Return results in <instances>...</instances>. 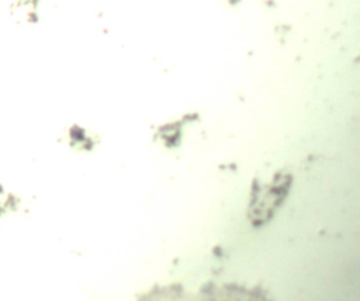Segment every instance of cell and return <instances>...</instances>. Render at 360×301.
Listing matches in <instances>:
<instances>
[{
	"label": "cell",
	"mask_w": 360,
	"mask_h": 301,
	"mask_svg": "<svg viewBox=\"0 0 360 301\" xmlns=\"http://www.w3.org/2000/svg\"><path fill=\"white\" fill-rule=\"evenodd\" d=\"M149 301H267L257 291L239 286H205L197 290H169Z\"/></svg>",
	"instance_id": "obj_1"
}]
</instances>
